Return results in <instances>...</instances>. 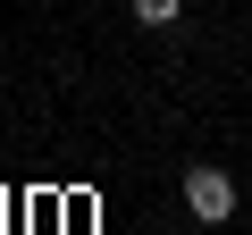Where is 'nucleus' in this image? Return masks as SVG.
<instances>
[{"mask_svg":"<svg viewBox=\"0 0 252 235\" xmlns=\"http://www.w3.org/2000/svg\"><path fill=\"white\" fill-rule=\"evenodd\" d=\"M185 210H193L202 227H227V218H235V176L210 168V160H193V168H185Z\"/></svg>","mask_w":252,"mask_h":235,"instance_id":"obj_1","label":"nucleus"},{"mask_svg":"<svg viewBox=\"0 0 252 235\" xmlns=\"http://www.w3.org/2000/svg\"><path fill=\"white\" fill-rule=\"evenodd\" d=\"M177 17H185V0H135V26H152V34L177 26Z\"/></svg>","mask_w":252,"mask_h":235,"instance_id":"obj_2","label":"nucleus"}]
</instances>
